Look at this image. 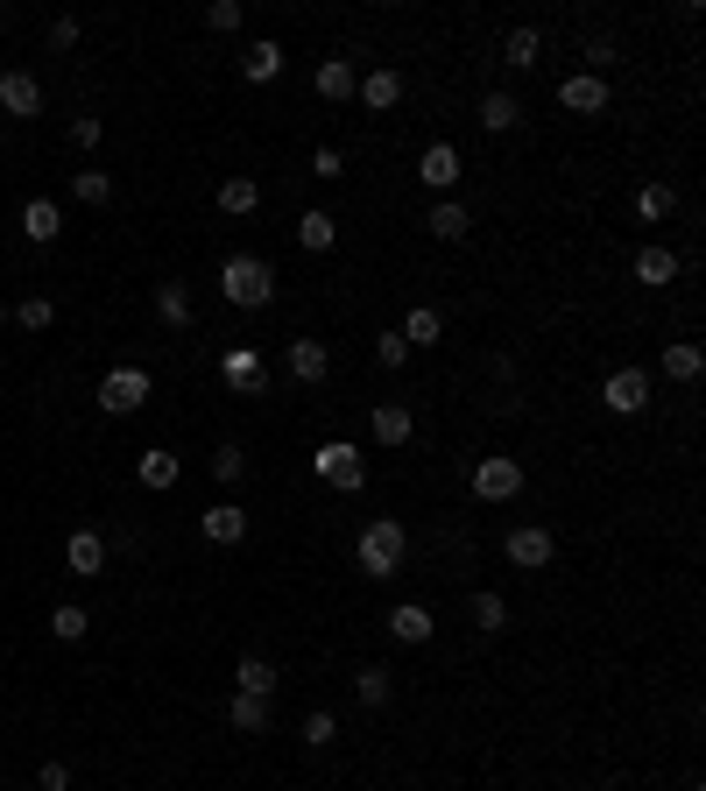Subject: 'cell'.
Returning <instances> with one entry per match:
<instances>
[{"label": "cell", "mask_w": 706, "mask_h": 791, "mask_svg": "<svg viewBox=\"0 0 706 791\" xmlns=\"http://www.w3.org/2000/svg\"><path fill=\"white\" fill-rule=\"evenodd\" d=\"M699 375H706V353L693 339H671L665 347V382H699Z\"/></svg>", "instance_id": "cell-20"}, {"label": "cell", "mask_w": 706, "mask_h": 791, "mask_svg": "<svg viewBox=\"0 0 706 791\" xmlns=\"http://www.w3.org/2000/svg\"><path fill=\"white\" fill-rule=\"evenodd\" d=\"M205 22H213V36H227V28H240V0H213V14H205Z\"/></svg>", "instance_id": "cell-42"}, {"label": "cell", "mask_w": 706, "mask_h": 791, "mask_svg": "<svg viewBox=\"0 0 706 791\" xmlns=\"http://www.w3.org/2000/svg\"><path fill=\"white\" fill-rule=\"evenodd\" d=\"M311 85H319V99H354L360 93V71L347 64V57H325V64L311 71Z\"/></svg>", "instance_id": "cell-13"}, {"label": "cell", "mask_w": 706, "mask_h": 791, "mask_svg": "<svg viewBox=\"0 0 706 791\" xmlns=\"http://www.w3.org/2000/svg\"><path fill=\"white\" fill-rule=\"evenodd\" d=\"M234 685H240V693H254V699H268V693H276V664H268V658H240L234 664Z\"/></svg>", "instance_id": "cell-26"}, {"label": "cell", "mask_w": 706, "mask_h": 791, "mask_svg": "<svg viewBox=\"0 0 706 791\" xmlns=\"http://www.w3.org/2000/svg\"><path fill=\"white\" fill-rule=\"evenodd\" d=\"M22 233L50 248L57 233H64V213H57V199H28V205H22Z\"/></svg>", "instance_id": "cell-17"}, {"label": "cell", "mask_w": 706, "mask_h": 791, "mask_svg": "<svg viewBox=\"0 0 706 791\" xmlns=\"http://www.w3.org/2000/svg\"><path fill=\"white\" fill-rule=\"evenodd\" d=\"M474 622H480V630H502V622H508V601H502V594H474Z\"/></svg>", "instance_id": "cell-39"}, {"label": "cell", "mask_w": 706, "mask_h": 791, "mask_svg": "<svg viewBox=\"0 0 706 791\" xmlns=\"http://www.w3.org/2000/svg\"><path fill=\"white\" fill-rule=\"evenodd\" d=\"M516 121H523L516 93H488V99H480V128H488V134H508Z\"/></svg>", "instance_id": "cell-25"}, {"label": "cell", "mask_w": 706, "mask_h": 791, "mask_svg": "<svg viewBox=\"0 0 706 791\" xmlns=\"http://www.w3.org/2000/svg\"><path fill=\"white\" fill-rule=\"evenodd\" d=\"M99 134H107V128H99V113H79V121H71V142H79V148H99Z\"/></svg>", "instance_id": "cell-43"}, {"label": "cell", "mask_w": 706, "mask_h": 791, "mask_svg": "<svg viewBox=\"0 0 706 791\" xmlns=\"http://www.w3.org/2000/svg\"><path fill=\"white\" fill-rule=\"evenodd\" d=\"M156 319L177 325V333L191 325V290H184V283H156Z\"/></svg>", "instance_id": "cell-24"}, {"label": "cell", "mask_w": 706, "mask_h": 791, "mask_svg": "<svg viewBox=\"0 0 706 791\" xmlns=\"http://www.w3.org/2000/svg\"><path fill=\"white\" fill-rule=\"evenodd\" d=\"M431 630H439V622H431V608H417V601L388 608V636H396V644H431Z\"/></svg>", "instance_id": "cell-14"}, {"label": "cell", "mask_w": 706, "mask_h": 791, "mask_svg": "<svg viewBox=\"0 0 706 791\" xmlns=\"http://www.w3.org/2000/svg\"><path fill=\"white\" fill-rule=\"evenodd\" d=\"M551 551H559V544H551V530H545V524H516V530H508V544H502V559H508V565H523V573H545Z\"/></svg>", "instance_id": "cell-6"}, {"label": "cell", "mask_w": 706, "mask_h": 791, "mask_svg": "<svg viewBox=\"0 0 706 791\" xmlns=\"http://www.w3.org/2000/svg\"><path fill=\"white\" fill-rule=\"evenodd\" d=\"M333 735H339V721H333L325 707H319V714H304V750H325Z\"/></svg>", "instance_id": "cell-40"}, {"label": "cell", "mask_w": 706, "mask_h": 791, "mask_svg": "<svg viewBox=\"0 0 706 791\" xmlns=\"http://www.w3.org/2000/svg\"><path fill=\"white\" fill-rule=\"evenodd\" d=\"M325 368H333V347H325V339H290V375L297 382H325Z\"/></svg>", "instance_id": "cell-18"}, {"label": "cell", "mask_w": 706, "mask_h": 791, "mask_svg": "<svg viewBox=\"0 0 706 791\" xmlns=\"http://www.w3.org/2000/svg\"><path fill=\"white\" fill-rule=\"evenodd\" d=\"M587 64H594V79H600V71L614 64V43H600V36H594V43H587Z\"/></svg>", "instance_id": "cell-47"}, {"label": "cell", "mask_w": 706, "mask_h": 791, "mask_svg": "<svg viewBox=\"0 0 706 791\" xmlns=\"http://www.w3.org/2000/svg\"><path fill=\"white\" fill-rule=\"evenodd\" d=\"M537 57H545V36H537V28H508V36H502V64L530 71Z\"/></svg>", "instance_id": "cell-22"}, {"label": "cell", "mask_w": 706, "mask_h": 791, "mask_svg": "<svg viewBox=\"0 0 706 791\" xmlns=\"http://www.w3.org/2000/svg\"><path fill=\"white\" fill-rule=\"evenodd\" d=\"M311 474H319V481H333L339 495H354V488L368 481V459H360V445H347V439H325L319 453H311Z\"/></svg>", "instance_id": "cell-3"}, {"label": "cell", "mask_w": 706, "mask_h": 791, "mask_svg": "<svg viewBox=\"0 0 706 791\" xmlns=\"http://www.w3.org/2000/svg\"><path fill=\"white\" fill-rule=\"evenodd\" d=\"M410 439V410L403 403H374V445H403Z\"/></svg>", "instance_id": "cell-27"}, {"label": "cell", "mask_w": 706, "mask_h": 791, "mask_svg": "<svg viewBox=\"0 0 706 791\" xmlns=\"http://www.w3.org/2000/svg\"><path fill=\"white\" fill-rule=\"evenodd\" d=\"M156 396V382H148V368H113L107 382H99V410L107 417H134L142 403Z\"/></svg>", "instance_id": "cell-4"}, {"label": "cell", "mask_w": 706, "mask_h": 791, "mask_svg": "<svg viewBox=\"0 0 706 791\" xmlns=\"http://www.w3.org/2000/svg\"><path fill=\"white\" fill-rule=\"evenodd\" d=\"M64 565L79 579H99V573H107V544H99V530H79V537H71V544H64Z\"/></svg>", "instance_id": "cell-12"}, {"label": "cell", "mask_w": 706, "mask_h": 791, "mask_svg": "<svg viewBox=\"0 0 706 791\" xmlns=\"http://www.w3.org/2000/svg\"><path fill=\"white\" fill-rule=\"evenodd\" d=\"M85 630H93V615H85L79 601H57V608H50V636H64V644H79Z\"/></svg>", "instance_id": "cell-33"}, {"label": "cell", "mask_w": 706, "mask_h": 791, "mask_svg": "<svg viewBox=\"0 0 706 791\" xmlns=\"http://www.w3.org/2000/svg\"><path fill=\"white\" fill-rule=\"evenodd\" d=\"M403 551H410V537H403V524H368L360 530V544H354V565L368 579H388V573H403Z\"/></svg>", "instance_id": "cell-2"}, {"label": "cell", "mask_w": 706, "mask_h": 791, "mask_svg": "<svg viewBox=\"0 0 706 791\" xmlns=\"http://www.w3.org/2000/svg\"><path fill=\"white\" fill-rule=\"evenodd\" d=\"M219 375H227L234 389H254V382H262V353H254V347H234L227 361H219Z\"/></svg>", "instance_id": "cell-30"}, {"label": "cell", "mask_w": 706, "mask_h": 791, "mask_svg": "<svg viewBox=\"0 0 706 791\" xmlns=\"http://www.w3.org/2000/svg\"><path fill=\"white\" fill-rule=\"evenodd\" d=\"M199 530H205V544H240V537H248V510H234V502H213V510L199 516Z\"/></svg>", "instance_id": "cell-10"}, {"label": "cell", "mask_w": 706, "mask_h": 791, "mask_svg": "<svg viewBox=\"0 0 706 791\" xmlns=\"http://www.w3.org/2000/svg\"><path fill=\"white\" fill-rule=\"evenodd\" d=\"M0 107H8L14 121H28V113H43V85L28 79V71H8V79H0Z\"/></svg>", "instance_id": "cell-11"}, {"label": "cell", "mask_w": 706, "mask_h": 791, "mask_svg": "<svg viewBox=\"0 0 706 791\" xmlns=\"http://www.w3.org/2000/svg\"><path fill=\"white\" fill-rule=\"evenodd\" d=\"M254 205H262V184H254V177H227V184H219V213H254Z\"/></svg>", "instance_id": "cell-29"}, {"label": "cell", "mask_w": 706, "mask_h": 791, "mask_svg": "<svg viewBox=\"0 0 706 791\" xmlns=\"http://www.w3.org/2000/svg\"><path fill=\"white\" fill-rule=\"evenodd\" d=\"M14 325H22V333H50L57 304H50V297H22V304H14Z\"/></svg>", "instance_id": "cell-34"}, {"label": "cell", "mask_w": 706, "mask_h": 791, "mask_svg": "<svg viewBox=\"0 0 706 791\" xmlns=\"http://www.w3.org/2000/svg\"><path fill=\"white\" fill-rule=\"evenodd\" d=\"M424 227L439 233V241H459V233H467L474 219H467V205H459V199H439V205H431V219H424Z\"/></svg>", "instance_id": "cell-28"}, {"label": "cell", "mask_w": 706, "mask_h": 791, "mask_svg": "<svg viewBox=\"0 0 706 791\" xmlns=\"http://www.w3.org/2000/svg\"><path fill=\"white\" fill-rule=\"evenodd\" d=\"M600 403H608L614 417H636L643 403H650V375H643V368H614V375L600 382Z\"/></svg>", "instance_id": "cell-7"}, {"label": "cell", "mask_w": 706, "mask_h": 791, "mask_svg": "<svg viewBox=\"0 0 706 791\" xmlns=\"http://www.w3.org/2000/svg\"><path fill=\"white\" fill-rule=\"evenodd\" d=\"M354 699H360V707H382V699H388V671L382 664H360L354 671Z\"/></svg>", "instance_id": "cell-36"}, {"label": "cell", "mask_w": 706, "mask_h": 791, "mask_svg": "<svg viewBox=\"0 0 706 791\" xmlns=\"http://www.w3.org/2000/svg\"><path fill=\"white\" fill-rule=\"evenodd\" d=\"M50 50H79V22H71V14L50 22Z\"/></svg>", "instance_id": "cell-44"}, {"label": "cell", "mask_w": 706, "mask_h": 791, "mask_svg": "<svg viewBox=\"0 0 706 791\" xmlns=\"http://www.w3.org/2000/svg\"><path fill=\"white\" fill-rule=\"evenodd\" d=\"M417 177H424L431 191H453L459 184V148L453 142H431L424 156H417Z\"/></svg>", "instance_id": "cell-9"}, {"label": "cell", "mask_w": 706, "mask_h": 791, "mask_svg": "<svg viewBox=\"0 0 706 791\" xmlns=\"http://www.w3.org/2000/svg\"><path fill=\"white\" fill-rule=\"evenodd\" d=\"M439 333H445V319L431 304H417L410 319H403V339H410V347H439Z\"/></svg>", "instance_id": "cell-32"}, {"label": "cell", "mask_w": 706, "mask_h": 791, "mask_svg": "<svg viewBox=\"0 0 706 791\" xmlns=\"http://www.w3.org/2000/svg\"><path fill=\"white\" fill-rule=\"evenodd\" d=\"M333 241H339V219H333V213H304V219H297V248H311V255H325Z\"/></svg>", "instance_id": "cell-23"}, {"label": "cell", "mask_w": 706, "mask_h": 791, "mask_svg": "<svg viewBox=\"0 0 706 791\" xmlns=\"http://www.w3.org/2000/svg\"><path fill=\"white\" fill-rule=\"evenodd\" d=\"M516 488H523V459H516V453H488V459L474 467V495H480V502H508Z\"/></svg>", "instance_id": "cell-5"}, {"label": "cell", "mask_w": 706, "mask_h": 791, "mask_svg": "<svg viewBox=\"0 0 706 791\" xmlns=\"http://www.w3.org/2000/svg\"><path fill=\"white\" fill-rule=\"evenodd\" d=\"M339 170H347V163H339V148H319V156H311V177H325V184H333Z\"/></svg>", "instance_id": "cell-46"}, {"label": "cell", "mask_w": 706, "mask_h": 791, "mask_svg": "<svg viewBox=\"0 0 706 791\" xmlns=\"http://www.w3.org/2000/svg\"><path fill=\"white\" fill-rule=\"evenodd\" d=\"M354 99H360V107H374V113H388V107L403 99V71H388V64H382V71H368Z\"/></svg>", "instance_id": "cell-15"}, {"label": "cell", "mask_w": 706, "mask_h": 791, "mask_svg": "<svg viewBox=\"0 0 706 791\" xmlns=\"http://www.w3.org/2000/svg\"><path fill=\"white\" fill-rule=\"evenodd\" d=\"M240 71H248V85H276L283 79V43H248V57H240Z\"/></svg>", "instance_id": "cell-19"}, {"label": "cell", "mask_w": 706, "mask_h": 791, "mask_svg": "<svg viewBox=\"0 0 706 791\" xmlns=\"http://www.w3.org/2000/svg\"><path fill=\"white\" fill-rule=\"evenodd\" d=\"M219 290H227V304H240V311H262L268 297H276V268L262 255H227L219 262Z\"/></svg>", "instance_id": "cell-1"}, {"label": "cell", "mask_w": 706, "mask_h": 791, "mask_svg": "<svg viewBox=\"0 0 706 791\" xmlns=\"http://www.w3.org/2000/svg\"><path fill=\"white\" fill-rule=\"evenodd\" d=\"M71 199L107 205V199H113V177H107V170H71Z\"/></svg>", "instance_id": "cell-35"}, {"label": "cell", "mask_w": 706, "mask_h": 791, "mask_svg": "<svg viewBox=\"0 0 706 791\" xmlns=\"http://www.w3.org/2000/svg\"><path fill=\"white\" fill-rule=\"evenodd\" d=\"M559 107H565V113H600V107H608V79H594V71H573V79L559 85Z\"/></svg>", "instance_id": "cell-8"}, {"label": "cell", "mask_w": 706, "mask_h": 791, "mask_svg": "<svg viewBox=\"0 0 706 791\" xmlns=\"http://www.w3.org/2000/svg\"><path fill=\"white\" fill-rule=\"evenodd\" d=\"M671 205H679V199H671V184H643V191H636V213H643V219H665Z\"/></svg>", "instance_id": "cell-37"}, {"label": "cell", "mask_w": 706, "mask_h": 791, "mask_svg": "<svg viewBox=\"0 0 706 791\" xmlns=\"http://www.w3.org/2000/svg\"><path fill=\"white\" fill-rule=\"evenodd\" d=\"M0 325H8V304H0Z\"/></svg>", "instance_id": "cell-48"}, {"label": "cell", "mask_w": 706, "mask_h": 791, "mask_svg": "<svg viewBox=\"0 0 706 791\" xmlns=\"http://www.w3.org/2000/svg\"><path fill=\"white\" fill-rule=\"evenodd\" d=\"M213 474H219V481H240V474H248V453H240V445H219V453H213Z\"/></svg>", "instance_id": "cell-41"}, {"label": "cell", "mask_w": 706, "mask_h": 791, "mask_svg": "<svg viewBox=\"0 0 706 791\" xmlns=\"http://www.w3.org/2000/svg\"><path fill=\"white\" fill-rule=\"evenodd\" d=\"M177 474H184V459L163 453V445H148V453L134 459V481H142V488H177Z\"/></svg>", "instance_id": "cell-16"}, {"label": "cell", "mask_w": 706, "mask_h": 791, "mask_svg": "<svg viewBox=\"0 0 706 791\" xmlns=\"http://www.w3.org/2000/svg\"><path fill=\"white\" fill-rule=\"evenodd\" d=\"M374 361H382L388 375H396V368L410 361V339H403V333H382V339H374Z\"/></svg>", "instance_id": "cell-38"}, {"label": "cell", "mask_w": 706, "mask_h": 791, "mask_svg": "<svg viewBox=\"0 0 706 791\" xmlns=\"http://www.w3.org/2000/svg\"><path fill=\"white\" fill-rule=\"evenodd\" d=\"M36 791H71V770L64 764H43L36 770Z\"/></svg>", "instance_id": "cell-45"}, {"label": "cell", "mask_w": 706, "mask_h": 791, "mask_svg": "<svg viewBox=\"0 0 706 791\" xmlns=\"http://www.w3.org/2000/svg\"><path fill=\"white\" fill-rule=\"evenodd\" d=\"M679 255H671V248H643V255H636V283H650V290H665V283L671 276H679Z\"/></svg>", "instance_id": "cell-21"}, {"label": "cell", "mask_w": 706, "mask_h": 791, "mask_svg": "<svg viewBox=\"0 0 706 791\" xmlns=\"http://www.w3.org/2000/svg\"><path fill=\"white\" fill-rule=\"evenodd\" d=\"M227 721L240 728V735H262V728H268V699H254V693H234Z\"/></svg>", "instance_id": "cell-31"}]
</instances>
